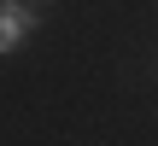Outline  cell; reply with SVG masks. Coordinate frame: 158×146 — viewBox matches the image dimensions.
I'll list each match as a JSON object with an SVG mask.
<instances>
[{
    "mask_svg": "<svg viewBox=\"0 0 158 146\" xmlns=\"http://www.w3.org/2000/svg\"><path fill=\"white\" fill-rule=\"evenodd\" d=\"M35 29V12L18 0H0V53H18V41Z\"/></svg>",
    "mask_w": 158,
    "mask_h": 146,
    "instance_id": "6da1fadb",
    "label": "cell"
}]
</instances>
